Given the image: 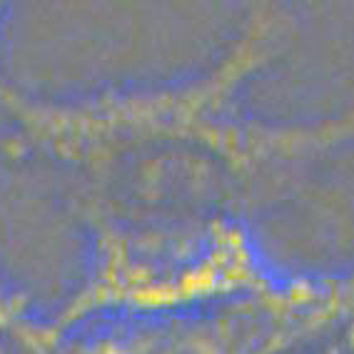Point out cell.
Here are the masks:
<instances>
[{"mask_svg": "<svg viewBox=\"0 0 354 354\" xmlns=\"http://www.w3.org/2000/svg\"><path fill=\"white\" fill-rule=\"evenodd\" d=\"M285 35V10L254 8L217 60L183 80L77 97L13 90L0 105L28 155L88 185L80 197L88 222L237 217L354 138V108L307 125H274L245 110L247 80Z\"/></svg>", "mask_w": 354, "mask_h": 354, "instance_id": "cell-1", "label": "cell"}, {"mask_svg": "<svg viewBox=\"0 0 354 354\" xmlns=\"http://www.w3.org/2000/svg\"><path fill=\"white\" fill-rule=\"evenodd\" d=\"M90 230L85 274L57 329L105 312H177L272 287L240 217L90 222Z\"/></svg>", "mask_w": 354, "mask_h": 354, "instance_id": "cell-2", "label": "cell"}, {"mask_svg": "<svg viewBox=\"0 0 354 354\" xmlns=\"http://www.w3.org/2000/svg\"><path fill=\"white\" fill-rule=\"evenodd\" d=\"M6 13H8V8L6 6H0V32H3V20H6ZM10 85L6 82V77H3V73H0V102L6 100L8 95H10Z\"/></svg>", "mask_w": 354, "mask_h": 354, "instance_id": "cell-3", "label": "cell"}]
</instances>
